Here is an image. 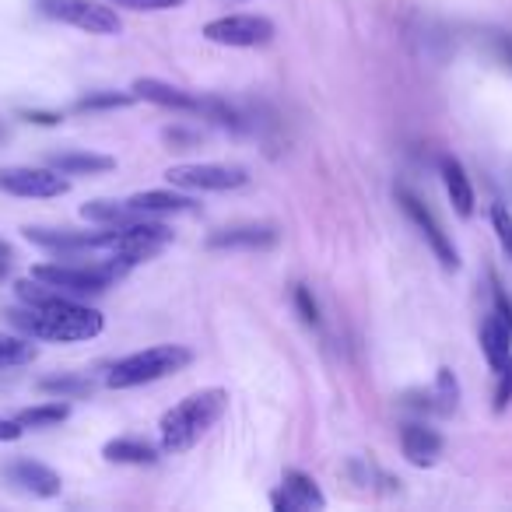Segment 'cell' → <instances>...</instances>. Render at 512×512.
I'll return each mask as SVG.
<instances>
[{
  "instance_id": "cell-26",
  "label": "cell",
  "mask_w": 512,
  "mask_h": 512,
  "mask_svg": "<svg viewBox=\"0 0 512 512\" xmlns=\"http://www.w3.org/2000/svg\"><path fill=\"white\" fill-rule=\"evenodd\" d=\"M134 102V92H88L74 102V113H99V109H123Z\"/></svg>"
},
{
  "instance_id": "cell-27",
  "label": "cell",
  "mask_w": 512,
  "mask_h": 512,
  "mask_svg": "<svg viewBox=\"0 0 512 512\" xmlns=\"http://www.w3.org/2000/svg\"><path fill=\"white\" fill-rule=\"evenodd\" d=\"M39 390L43 393H57V397L71 400V397H85V393H92V383L81 376H53V379H43L39 383Z\"/></svg>"
},
{
  "instance_id": "cell-19",
  "label": "cell",
  "mask_w": 512,
  "mask_h": 512,
  "mask_svg": "<svg viewBox=\"0 0 512 512\" xmlns=\"http://www.w3.org/2000/svg\"><path fill=\"white\" fill-rule=\"evenodd\" d=\"M130 211L137 218H148V214H183V211H193V200L183 197V193H172V190H144L137 197L127 200Z\"/></svg>"
},
{
  "instance_id": "cell-11",
  "label": "cell",
  "mask_w": 512,
  "mask_h": 512,
  "mask_svg": "<svg viewBox=\"0 0 512 512\" xmlns=\"http://www.w3.org/2000/svg\"><path fill=\"white\" fill-rule=\"evenodd\" d=\"M25 239L36 242V246L50 249V253H88V249H106L109 242V225H102V232H71V228H22Z\"/></svg>"
},
{
  "instance_id": "cell-1",
  "label": "cell",
  "mask_w": 512,
  "mask_h": 512,
  "mask_svg": "<svg viewBox=\"0 0 512 512\" xmlns=\"http://www.w3.org/2000/svg\"><path fill=\"white\" fill-rule=\"evenodd\" d=\"M8 320L15 323L22 334L36 337V341H60V344H74V341H92L102 334V313L78 302L64 299V295H53L46 302L25 309H11Z\"/></svg>"
},
{
  "instance_id": "cell-28",
  "label": "cell",
  "mask_w": 512,
  "mask_h": 512,
  "mask_svg": "<svg viewBox=\"0 0 512 512\" xmlns=\"http://www.w3.org/2000/svg\"><path fill=\"white\" fill-rule=\"evenodd\" d=\"M491 228H495L505 256L512 260V214H509V207H505L502 200H495V204H491Z\"/></svg>"
},
{
  "instance_id": "cell-7",
  "label": "cell",
  "mask_w": 512,
  "mask_h": 512,
  "mask_svg": "<svg viewBox=\"0 0 512 512\" xmlns=\"http://www.w3.org/2000/svg\"><path fill=\"white\" fill-rule=\"evenodd\" d=\"M397 200H400V207L407 211V218H411L414 225L421 228V235L428 239L432 253L439 256V264L446 267V271H456V267H460V253H456L453 239L446 235V228H442V221L435 218L432 207H428L425 200L418 197V193L407 190V186H400V190H397Z\"/></svg>"
},
{
  "instance_id": "cell-9",
  "label": "cell",
  "mask_w": 512,
  "mask_h": 512,
  "mask_svg": "<svg viewBox=\"0 0 512 512\" xmlns=\"http://www.w3.org/2000/svg\"><path fill=\"white\" fill-rule=\"evenodd\" d=\"M0 190L11 193V197H64L71 190V183L64 179V172L50 169H32V165H15V169H0Z\"/></svg>"
},
{
  "instance_id": "cell-13",
  "label": "cell",
  "mask_w": 512,
  "mask_h": 512,
  "mask_svg": "<svg viewBox=\"0 0 512 512\" xmlns=\"http://www.w3.org/2000/svg\"><path fill=\"white\" fill-rule=\"evenodd\" d=\"M4 474H8V481L15 484V488L29 491V495H36V498H57L60 488H64V481H60L57 470L46 467V463H36V460L11 463Z\"/></svg>"
},
{
  "instance_id": "cell-3",
  "label": "cell",
  "mask_w": 512,
  "mask_h": 512,
  "mask_svg": "<svg viewBox=\"0 0 512 512\" xmlns=\"http://www.w3.org/2000/svg\"><path fill=\"white\" fill-rule=\"evenodd\" d=\"M193 362V351L183 348V344H155V348H144L137 355H127L109 369L106 386L113 390H130V386H144L155 383V379H165L172 372L186 369Z\"/></svg>"
},
{
  "instance_id": "cell-31",
  "label": "cell",
  "mask_w": 512,
  "mask_h": 512,
  "mask_svg": "<svg viewBox=\"0 0 512 512\" xmlns=\"http://www.w3.org/2000/svg\"><path fill=\"white\" fill-rule=\"evenodd\" d=\"M295 306H299V313L306 323H313V327L320 323V306H316L313 292H309L306 285H295Z\"/></svg>"
},
{
  "instance_id": "cell-21",
  "label": "cell",
  "mask_w": 512,
  "mask_h": 512,
  "mask_svg": "<svg viewBox=\"0 0 512 512\" xmlns=\"http://www.w3.org/2000/svg\"><path fill=\"white\" fill-rule=\"evenodd\" d=\"M102 456H106L109 463H134V467H141V463L158 460V449L144 439H113L102 446Z\"/></svg>"
},
{
  "instance_id": "cell-35",
  "label": "cell",
  "mask_w": 512,
  "mask_h": 512,
  "mask_svg": "<svg viewBox=\"0 0 512 512\" xmlns=\"http://www.w3.org/2000/svg\"><path fill=\"white\" fill-rule=\"evenodd\" d=\"M498 53H502V57L512 64V39H502V36H498Z\"/></svg>"
},
{
  "instance_id": "cell-30",
  "label": "cell",
  "mask_w": 512,
  "mask_h": 512,
  "mask_svg": "<svg viewBox=\"0 0 512 512\" xmlns=\"http://www.w3.org/2000/svg\"><path fill=\"white\" fill-rule=\"evenodd\" d=\"M512 404V355L509 362L498 369V386H495V414H502Z\"/></svg>"
},
{
  "instance_id": "cell-33",
  "label": "cell",
  "mask_w": 512,
  "mask_h": 512,
  "mask_svg": "<svg viewBox=\"0 0 512 512\" xmlns=\"http://www.w3.org/2000/svg\"><path fill=\"white\" fill-rule=\"evenodd\" d=\"M29 123H43V127H57L60 123V113H22Z\"/></svg>"
},
{
  "instance_id": "cell-5",
  "label": "cell",
  "mask_w": 512,
  "mask_h": 512,
  "mask_svg": "<svg viewBox=\"0 0 512 512\" xmlns=\"http://www.w3.org/2000/svg\"><path fill=\"white\" fill-rule=\"evenodd\" d=\"M172 242V228L162 221H123V225H109V256L123 260L127 267H137L151 256H158Z\"/></svg>"
},
{
  "instance_id": "cell-6",
  "label": "cell",
  "mask_w": 512,
  "mask_h": 512,
  "mask_svg": "<svg viewBox=\"0 0 512 512\" xmlns=\"http://www.w3.org/2000/svg\"><path fill=\"white\" fill-rule=\"evenodd\" d=\"M36 4L46 18L74 25L88 36H116L120 32V18H116L113 4H99V0H36Z\"/></svg>"
},
{
  "instance_id": "cell-22",
  "label": "cell",
  "mask_w": 512,
  "mask_h": 512,
  "mask_svg": "<svg viewBox=\"0 0 512 512\" xmlns=\"http://www.w3.org/2000/svg\"><path fill=\"white\" fill-rule=\"evenodd\" d=\"M421 411H439V414H449L456 411V400H460V386H456V376L449 369H439V376H435V390L421 393Z\"/></svg>"
},
{
  "instance_id": "cell-24",
  "label": "cell",
  "mask_w": 512,
  "mask_h": 512,
  "mask_svg": "<svg viewBox=\"0 0 512 512\" xmlns=\"http://www.w3.org/2000/svg\"><path fill=\"white\" fill-rule=\"evenodd\" d=\"M81 218L85 221H95V225H123V221H134L137 214L130 211V204H116V200H88L81 207Z\"/></svg>"
},
{
  "instance_id": "cell-34",
  "label": "cell",
  "mask_w": 512,
  "mask_h": 512,
  "mask_svg": "<svg viewBox=\"0 0 512 512\" xmlns=\"http://www.w3.org/2000/svg\"><path fill=\"white\" fill-rule=\"evenodd\" d=\"M11 271V246L8 242H0V278Z\"/></svg>"
},
{
  "instance_id": "cell-17",
  "label": "cell",
  "mask_w": 512,
  "mask_h": 512,
  "mask_svg": "<svg viewBox=\"0 0 512 512\" xmlns=\"http://www.w3.org/2000/svg\"><path fill=\"white\" fill-rule=\"evenodd\" d=\"M278 242V232L271 225H239V228H221L207 239L211 249H271Z\"/></svg>"
},
{
  "instance_id": "cell-2",
  "label": "cell",
  "mask_w": 512,
  "mask_h": 512,
  "mask_svg": "<svg viewBox=\"0 0 512 512\" xmlns=\"http://www.w3.org/2000/svg\"><path fill=\"white\" fill-rule=\"evenodd\" d=\"M228 411V393L221 386L197 390L186 400H179L162 418V449L165 453H186L193 449Z\"/></svg>"
},
{
  "instance_id": "cell-29",
  "label": "cell",
  "mask_w": 512,
  "mask_h": 512,
  "mask_svg": "<svg viewBox=\"0 0 512 512\" xmlns=\"http://www.w3.org/2000/svg\"><path fill=\"white\" fill-rule=\"evenodd\" d=\"M106 4L127 11H172V8H183L186 0H106Z\"/></svg>"
},
{
  "instance_id": "cell-20",
  "label": "cell",
  "mask_w": 512,
  "mask_h": 512,
  "mask_svg": "<svg viewBox=\"0 0 512 512\" xmlns=\"http://www.w3.org/2000/svg\"><path fill=\"white\" fill-rule=\"evenodd\" d=\"M50 165L64 176H99V172L116 169V158L95 155V151H60L50 158Z\"/></svg>"
},
{
  "instance_id": "cell-32",
  "label": "cell",
  "mask_w": 512,
  "mask_h": 512,
  "mask_svg": "<svg viewBox=\"0 0 512 512\" xmlns=\"http://www.w3.org/2000/svg\"><path fill=\"white\" fill-rule=\"evenodd\" d=\"M22 432H25V428L18 425V418H15V421L0 418V442H15V439H22Z\"/></svg>"
},
{
  "instance_id": "cell-16",
  "label": "cell",
  "mask_w": 512,
  "mask_h": 512,
  "mask_svg": "<svg viewBox=\"0 0 512 512\" xmlns=\"http://www.w3.org/2000/svg\"><path fill=\"white\" fill-rule=\"evenodd\" d=\"M481 351L495 372L502 369L512 355V320H505L498 309L484 316V323H481Z\"/></svg>"
},
{
  "instance_id": "cell-8",
  "label": "cell",
  "mask_w": 512,
  "mask_h": 512,
  "mask_svg": "<svg viewBox=\"0 0 512 512\" xmlns=\"http://www.w3.org/2000/svg\"><path fill=\"white\" fill-rule=\"evenodd\" d=\"M204 36L218 46H267L274 39V22L264 15H228L204 25Z\"/></svg>"
},
{
  "instance_id": "cell-14",
  "label": "cell",
  "mask_w": 512,
  "mask_h": 512,
  "mask_svg": "<svg viewBox=\"0 0 512 512\" xmlns=\"http://www.w3.org/2000/svg\"><path fill=\"white\" fill-rule=\"evenodd\" d=\"M442 446H446V439L435 428L421 425V421H411V425L400 428V449H404V456L414 467H432L442 456Z\"/></svg>"
},
{
  "instance_id": "cell-25",
  "label": "cell",
  "mask_w": 512,
  "mask_h": 512,
  "mask_svg": "<svg viewBox=\"0 0 512 512\" xmlns=\"http://www.w3.org/2000/svg\"><path fill=\"white\" fill-rule=\"evenodd\" d=\"M36 344L29 337H11V334H0V365L11 369V365H29L36 362Z\"/></svg>"
},
{
  "instance_id": "cell-10",
  "label": "cell",
  "mask_w": 512,
  "mask_h": 512,
  "mask_svg": "<svg viewBox=\"0 0 512 512\" xmlns=\"http://www.w3.org/2000/svg\"><path fill=\"white\" fill-rule=\"evenodd\" d=\"M172 186H183V190H211V193H225V190H239L249 183L246 169H235V165H172L165 172Z\"/></svg>"
},
{
  "instance_id": "cell-15",
  "label": "cell",
  "mask_w": 512,
  "mask_h": 512,
  "mask_svg": "<svg viewBox=\"0 0 512 512\" xmlns=\"http://www.w3.org/2000/svg\"><path fill=\"white\" fill-rule=\"evenodd\" d=\"M134 99H144V102H155L162 109H176V113H197L200 99L183 88L169 85V81H158V78H137L134 81Z\"/></svg>"
},
{
  "instance_id": "cell-12",
  "label": "cell",
  "mask_w": 512,
  "mask_h": 512,
  "mask_svg": "<svg viewBox=\"0 0 512 512\" xmlns=\"http://www.w3.org/2000/svg\"><path fill=\"white\" fill-rule=\"evenodd\" d=\"M271 505L278 512H313V509H323L327 498L323 491L316 488V481L302 470H285V481L281 488L271 495Z\"/></svg>"
},
{
  "instance_id": "cell-18",
  "label": "cell",
  "mask_w": 512,
  "mask_h": 512,
  "mask_svg": "<svg viewBox=\"0 0 512 512\" xmlns=\"http://www.w3.org/2000/svg\"><path fill=\"white\" fill-rule=\"evenodd\" d=\"M442 183H446V193H449V204L456 207L460 218H470L474 214V186H470V176L456 158H442Z\"/></svg>"
},
{
  "instance_id": "cell-4",
  "label": "cell",
  "mask_w": 512,
  "mask_h": 512,
  "mask_svg": "<svg viewBox=\"0 0 512 512\" xmlns=\"http://www.w3.org/2000/svg\"><path fill=\"white\" fill-rule=\"evenodd\" d=\"M127 271L130 267L123 264V260L109 256V260H102V264H88V267L39 264V267H32V278L57 288L60 295H99V292H106V288H113Z\"/></svg>"
},
{
  "instance_id": "cell-23",
  "label": "cell",
  "mask_w": 512,
  "mask_h": 512,
  "mask_svg": "<svg viewBox=\"0 0 512 512\" xmlns=\"http://www.w3.org/2000/svg\"><path fill=\"white\" fill-rule=\"evenodd\" d=\"M71 418V404L64 397L60 400H50V404H39V407H29V411L18 414V425L22 428H53L60 421Z\"/></svg>"
}]
</instances>
